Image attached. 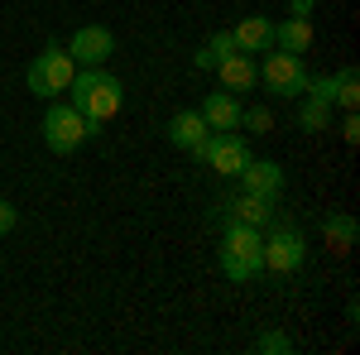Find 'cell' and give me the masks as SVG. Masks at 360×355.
<instances>
[{"mask_svg": "<svg viewBox=\"0 0 360 355\" xmlns=\"http://www.w3.org/2000/svg\"><path fill=\"white\" fill-rule=\"evenodd\" d=\"M68 101L86 115V125H91V130H101L106 120L120 115L125 86H120V77H111L106 67H82V72L72 77V86H68Z\"/></svg>", "mask_w": 360, "mask_h": 355, "instance_id": "6da1fadb", "label": "cell"}, {"mask_svg": "<svg viewBox=\"0 0 360 355\" xmlns=\"http://www.w3.org/2000/svg\"><path fill=\"white\" fill-rule=\"evenodd\" d=\"M264 269V235L259 226H240V221H226L221 235V273L231 283H245Z\"/></svg>", "mask_w": 360, "mask_h": 355, "instance_id": "7a4b0ae2", "label": "cell"}, {"mask_svg": "<svg viewBox=\"0 0 360 355\" xmlns=\"http://www.w3.org/2000/svg\"><path fill=\"white\" fill-rule=\"evenodd\" d=\"M72 77H77V63H72V53H63L58 44L44 49V53L25 67V82H29V91H34L39 101H58V96L72 86Z\"/></svg>", "mask_w": 360, "mask_h": 355, "instance_id": "3957f363", "label": "cell"}, {"mask_svg": "<svg viewBox=\"0 0 360 355\" xmlns=\"http://www.w3.org/2000/svg\"><path fill=\"white\" fill-rule=\"evenodd\" d=\"M91 135L96 130L86 125V115L72 101H49V110H44V144L53 154H77Z\"/></svg>", "mask_w": 360, "mask_h": 355, "instance_id": "277c9868", "label": "cell"}, {"mask_svg": "<svg viewBox=\"0 0 360 355\" xmlns=\"http://www.w3.org/2000/svg\"><path fill=\"white\" fill-rule=\"evenodd\" d=\"M259 82L269 86L274 96H303L307 91V67H303V53H269L264 63H259Z\"/></svg>", "mask_w": 360, "mask_h": 355, "instance_id": "5b68a950", "label": "cell"}, {"mask_svg": "<svg viewBox=\"0 0 360 355\" xmlns=\"http://www.w3.org/2000/svg\"><path fill=\"white\" fill-rule=\"evenodd\" d=\"M307 264V240L298 226H274L264 235V269L274 273H298Z\"/></svg>", "mask_w": 360, "mask_h": 355, "instance_id": "8992f818", "label": "cell"}, {"mask_svg": "<svg viewBox=\"0 0 360 355\" xmlns=\"http://www.w3.org/2000/svg\"><path fill=\"white\" fill-rule=\"evenodd\" d=\"M202 164H212L221 178H240V168L250 164L245 135H236V130H217V135H207V144H202Z\"/></svg>", "mask_w": 360, "mask_h": 355, "instance_id": "52a82bcc", "label": "cell"}, {"mask_svg": "<svg viewBox=\"0 0 360 355\" xmlns=\"http://www.w3.org/2000/svg\"><path fill=\"white\" fill-rule=\"evenodd\" d=\"M68 53H72V63H82V67H106V58L115 53V34L106 25H82L72 34Z\"/></svg>", "mask_w": 360, "mask_h": 355, "instance_id": "ba28073f", "label": "cell"}, {"mask_svg": "<svg viewBox=\"0 0 360 355\" xmlns=\"http://www.w3.org/2000/svg\"><path fill=\"white\" fill-rule=\"evenodd\" d=\"M240 183H245V192H255V197H269V202H278L283 197V168L274 164V159H250L245 168H240Z\"/></svg>", "mask_w": 360, "mask_h": 355, "instance_id": "9c48e42d", "label": "cell"}, {"mask_svg": "<svg viewBox=\"0 0 360 355\" xmlns=\"http://www.w3.org/2000/svg\"><path fill=\"white\" fill-rule=\"evenodd\" d=\"M207 120H202V110H178L173 120H168V139L178 144V149H188L193 159H202V144H207Z\"/></svg>", "mask_w": 360, "mask_h": 355, "instance_id": "30bf717a", "label": "cell"}, {"mask_svg": "<svg viewBox=\"0 0 360 355\" xmlns=\"http://www.w3.org/2000/svg\"><path fill=\"white\" fill-rule=\"evenodd\" d=\"M226 221H240V226H269L274 221V202L269 197H255V192H240L221 207Z\"/></svg>", "mask_w": 360, "mask_h": 355, "instance_id": "8fae6325", "label": "cell"}, {"mask_svg": "<svg viewBox=\"0 0 360 355\" xmlns=\"http://www.w3.org/2000/svg\"><path fill=\"white\" fill-rule=\"evenodd\" d=\"M231 39H236L240 53H269V49H274V25H269L264 15H245L240 25L231 29Z\"/></svg>", "mask_w": 360, "mask_h": 355, "instance_id": "7c38bea8", "label": "cell"}, {"mask_svg": "<svg viewBox=\"0 0 360 355\" xmlns=\"http://www.w3.org/2000/svg\"><path fill=\"white\" fill-rule=\"evenodd\" d=\"M202 120H207V130H236V125H240V101H236V91H212V96L202 101Z\"/></svg>", "mask_w": 360, "mask_h": 355, "instance_id": "4fadbf2b", "label": "cell"}, {"mask_svg": "<svg viewBox=\"0 0 360 355\" xmlns=\"http://www.w3.org/2000/svg\"><path fill=\"white\" fill-rule=\"evenodd\" d=\"M217 77H221L226 91H245V86H255V77H259L255 53H226L221 63H217Z\"/></svg>", "mask_w": 360, "mask_h": 355, "instance_id": "5bb4252c", "label": "cell"}, {"mask_svg": "<svg viewBox=\"0 0 360 355\" xmlns=\"http://www.w3.org/2000/svg\"><path fill=\"white\" fill-rule=\"evenodd\" d=\"M322 235H327V245H332V254H351L360 240V221L346 217V212H336V217L322 221Z\"/></svg>", "mask_w": 360, "mask_h": 355, "instance_id": "9a60e30c", "label": "cell"}, {"mask_svg": "<svg viewBox=\"0 0 360 355\" xmlns=\"http://www.w3.org/2000/svg\"><path fill=\"white\" fill-rule=\"evenodd\" d=\"M274 49L278 53H307L312 49V25L298 20V15H288L283 25H274Z\"/></svg>", "mask_w": 360, "mask_h": 355, "instance_id": "2e32d148", "label": "cell"}, {"mask_svg": "<svg viewBox=\"0 0 360 355\" xmlns=\"http://www.w3.org/2000/svg\"><path fill=\"white\" fill-rule=\"evenodd\" d=\"M298 125H303L307 135H322V130H332V106H322V101L303 96V106H298Z\"/></svg>", "mask_w": 360, "mask_h": 355, "instance_id": "e0dca14e", "label": "cell"}, {"mask_svg": "<svg viewBox=\"0 0 360 355\" xmlns=\"http://www.w3.org/2000/svg\"><path fill=\"white\" fill-rule=\"evenodd\" d=\"M336 77H341V86H336V101H332V106L360 110V72H356V67H341Z\"/></svg>", "mask_w": 360, "mask_h": 355, "instance_id": "ac0fdd59", "label": "cell"}, {"mask_svg": "<svg viewBox=\"0 0 360 355\" xmlns=\"http://www.w3.org/2000/svg\"><path fill=\"white\" fill-rule=\"evenodd\" d=\"M240 125L255 130V135H269L274 130V115H269V106H240Z\"/></svg>", "mask_w": 360, "mask_h": 355, "instance_id": "d6986e66", "label": "cell"}, {"mask_svg": "<svg viewBox=\"0 0 360 355\" xmlns=\"http://www.w3.org/2000/svg\"><path fill=\"white\" fill-rule=\"evenodd\" d=\"M336 86H341V77L332 72V77H317V82H307V91H303V96L322 101V106H332V101H336Z\"/></svg>", "mask_w": 360, "mask_h": 355, "instance_id": "ffe728a7", "label": "cell"}, {"mask_svg": "<svg viewBox=\"0 0 360 355\" xmlns=\"http://www.w3.org/2000/svg\"><path fill=\"white\" fill-rule=\"evenodd\" d=\"M255 351H259V355H288V351H293V341H288L283 331H264V336L255 341Z\"/></svg>", "mask_w": 360, "mask_h": 355, "instance_id": "44dd1931", "label": "cell"}, {"mask_svg": "<svg viewBox=\"0 0 360 355\" xmlns=\"http://www.w3.org/2000/svg\"><path fill=\"white\" fill-rule=\"evenodd\" d=\"M202 49H207V53L217 58V63H221L226 53H240V49H236V39H231V29H217V34H212V39L202 44Z\"/></svg>", "mask_w": 360, "mask_h": 355, "instance_id": "7402d4cb", "label": "cell"}, {"mask_svg": "<svg viewBox=\"0 0 360 355\" xmlns=\"http://www.w3.org/2000/svg\"><path fill=\"white\" fill-rule=\"evenodd\" d=\"M15 221H20L15 202H5V197H0V235H10V231H15Z\"/></svg>", "mask_w": 360, "mask_h": 355, "instance_id": "603a6c76", "label": "cell"}, {"mask_svg": "<svg viewBox=\"0 0 360 355\" xmlns=\"http://www.w3.org/2000/svg\"><path fill=\"white\" fill-rule=\"evenodd\" d=\"M341 139H346V144H356V139H360V120H356V110H346V120H341Z\"/></svg>", "mask_w": 360, "mask_h": 355, "instance_id": "cb8c5ba5", "label": "cell"}, {"mask_svg": "<svg viewBox=\"0 0 360 355\" xmlns=\"http://www.w3.org/2000/svg\"><path fill=\"white\" fill-rule=\"evenodd\" d=\"M312 5H317V0H288V15H298V20H307V15H312Z\"/></svg>", "mask_w": 360, "mask_h": 355, "instance_id": "d4e9b609", "label": "cell"}]
</instances>
